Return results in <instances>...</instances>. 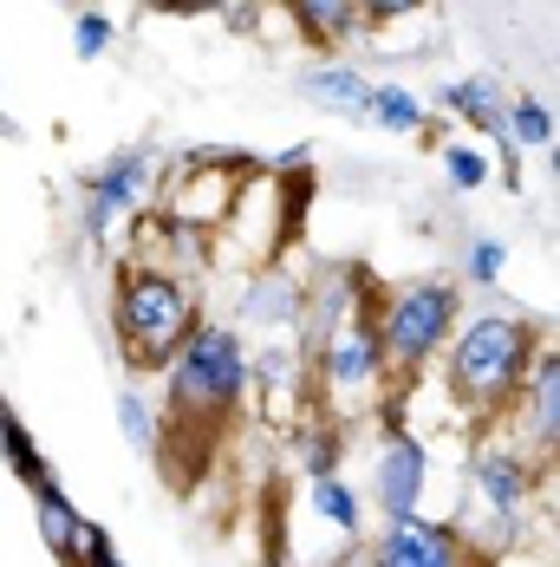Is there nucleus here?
Instances as JSON below:
<instances>
[{
  "label": "nucleus",
  "instance_id": "16",
  "mask_svg": "<svg viewBox=\"0 0 560 567\" xmlns=\"http://www.w3.org/2000/svg\"><path fill=\"white\" fill-rule=\"evenodd\" d=\"M300 92H307V99H320L326 112L365 117V99H372V79H365L359 65H345V59H320V65H307V72H300Z\"/></svg>",
  "mask_w": 560,
  "mask_h": 567
},
{
  "label": "nucleus",
  "instance_id": "20",
  "mask_svg": "<svg viewBox=\"0 0 560 567\" xmlns=\"http://www.w3.org/2000/svg\"><path fill=\"white\" fill-rule=\"evenodd\" d=\"M365 117L378 124V131H397V137H424V131H437V117L431 105L417 99V92H404V85H372V99H365Z\"/></svg>",
  "mask_w": 560,
  "mask_h": 567
},
{
  "label": "nucleus",
  "instance_id": "18",
  "mask_svg": "<svg viewBox=\"0 0 560 567\" xmlns=\"http://www.w3.org/2000/svg\"><path fill=\"white\" fill-rule=\"evenodd\" d=\"M0 463L13 470V483L20 489H33V483H46L53 476V463H46V451H40V437L27 431V417L13 411V398L0 392Z\"/></svg>",
  "mask_w": 560,
  "mask_h": 567
},
{
  "label": "nucleus",
  "instance_id": "21",
  "mask_svg": "<svg viewBox=\"0 0 560 567\" xmlns=\"http://www.w3.org/2000/svg\"><path fill=\"white\" fill-rule=\"evenodd\" d=\"M339 456H345V431H339V417H300V470L307 476H333Z\"/></svg>",
  "mask_w": 560,
  "mask_h": 567
},
{
  "label": "nucleus",
  "instance_id": "27",
  "mask_svg": "<svg viewBox=\"0 0 560 567\" xmlns=\"http://www.w3.org/2000/svg\"><path fill=\"white\" fill-rule=\"evenodd\" d=\"M137 7H151V13H176L183 0H137Z\"/></svg>",
  "mask_w": 560,
  "mask_h": 567
},
{
  "label": "nucleus",
  "instance_id": "15",
  "mask_svg": "<svg viewBox=\"0 0 560 567\" xmlns=\"http://www.w3.org/2000/svg\"><path fill=\"white\" fill-rule=\"evenodd\" d=\"M280 7H287V20L300 27V40L320 47V53H339V47H352L359 33H372L365 13H359V0H280Z\"/></svg>",
  "mask_w": 560,
  "mask_h": 567
},
{
  "label": "nucleus",
  "instance_id": "11",
  "mask_svg": "<svg viewBox=\"0 0 560 567\" xmlns=\"http://www.w3.org/2000/svg\"><path fill=\"white\" fill-rule=\"evenodd\" d=\"M27 496H33V528H40V542H46L53 567H85L92 542H98L105 528H98L92 515H85L79 503H72V496H65V483H59V476L33 483Z\"/></svg>",
  "mask_w": 560,
  "mask_h": 567
},
{
  "label": "nucleus",
  "instance_id": "28",
  "mask_svg": "<svg viewBox=\"0 0 560 567\" xmlns=\"http://www.w3.org/2000/svg\"><path fill=\"white\" fill-rule=\"evenodd\" d=\"M483 567H502V561H496V555H489V561H483Z\"/></svg>",
  "mask_w": 560,
  "mask_h": 567
},
{
  "label": "nucleus",
  "instance_id": "8",
  "mask_svg": "<svg viewBox=\"0 0 560 567\" xmlns=\"http://www.w3.org/2000/svg\"><path fill=\"white\" fill-rule=\"evenodd\" d=\"M431 489V444L404 424V392L378 398V444H372V503L385 522L424 509Z\"/></svg>",
  "mask_w": 560,
  "mask_h": 567
},
{
  "label": "nucleus",
  "instance_id": "12",
  "mask_svg": "<svg viewBox=\"0 0 560 567\" xmlns=\"http://www.w3.org/2000/svg\"><path fill=\"white\" fill-rule=\"evenodd\" d=\"M521 411V451L535 456V463H554V444H560V359L554 346H541L535 352V365H528V385H521V398H515Z\"/></svg>",
  "mask_w": 560,
  "mask_h": 567
},
{
  "label": "nucleus",
  "instance_id": "7",
  "mask_svg": "<svg viewBox=\"0 0 560 567\" xmlns=\"http://www.w3.org/2000/svg\"><path fill=\"white\" fill-rule=\"evenodd\" d=\"M548 470H554V463H535L521 444H483V451H476V463H469V489L483 496V509L496 515V535H476L483 555L502 561L508 542H521L528 509H535V489L548 483Z\"/></svg>",
  "mask_w": 560,
  "mask_h": 567
},
{
  "label": "nucleus",
  "instance_id": "22",
  "mask_svg": "<svg viewBox=\"0 0 560 567\" xmlns=\"http://www.w3.org/2000/svg\"><path fill=\"white\" fill-rule=\"evenodd\" d=\"M444 176L456 196H483L496 183V164L483 157V144H444Z\"/></svg>",
  "mask_w": 560,
  "mask_h": 567
},
{
  "label": "nucleus",
  "instance_id": "9",
  "mask_svg": "<svg viewBox=\"0 0 560 567\" xmlns=\"http://www.w3.org/2000/svg\"><path fill=\"white\" fill-rule=\"evenodd\" d=\"M489 555L476 548V535L463 522H431V515H404L385 522L378 542H365L359 567H483Z\"/></svg>",
  "mask_w": 560,
  "mask_h": 567
},
{
  "label": "nucleus",
  "instance_id": "26",
  "mask_svg": "<svg viewBox=\"0 0 560 567\" xmlns=\"http://www.w3.org/2000/svg\"><path fill=\"white\" fill-rule=\"evenodd\" d=\"M431 0H359V13H365V27H392V20H411V13H424Z\"/></svg>",
  "mask_w": 560,
  "mask_h": 567
},
{
  "label": "nucleus",
  "instance_id": "2",
  "mask_svg": "<svg viewBox=\"0 0 560 567\" xmlns=\"http://www.w3.org/2000/svg\"><path fill=\"white\" fill-rule=\"evenodd\" d=\"M548 346V327L528 313H469L456 320V333L444 346V392L463 417L496 424L502 411H515V398L528 385L535 352Z\"/></svg>",
  "mask_w": 560,
  "mask_h": 567
},
{
  "label": "nucleus",
  "instance_id": "4",
  "mask_svg": "<svg viewBox=\"0 0 560 567\" xmlns=\"http://www.w3.org/2000/svg\"><path fill=\"white\" fill-rule=\"evenodd\" d=\"M456 320H463V293L444 275H417V281H404V287H385L378 340H385V385L392 392H411L444 359Z\"/></svg>",
  "mask_w": 560,
  "mask_h": 567
},
{
  "label": "nucleus",
  "instance_id": "14",
  "mask_svg": "<svg viewBox=\"0 0 560 567\" xmlns=\"http://www.w3.org/2000/svg\"><path fill=\"white\" fill-rule=\"evenodd\" d=\"M300 307H307V287H300V275L293 268H280V261H268V268H248V287H241V320L248 327H300Z\"/></svg>",
  "mask_w": 560,
  "mask_h": 567
},
{
  "label": "nucleus",
  "instance_id": "10",
  "mask_svg": "<svg viewBox=\"0 0 560 567\" xmlns=\"http://www.w3.org/2000/svg\"><path fill=\"white\" fill-rule=\"evenodd\" d=\"M144 189H151V151H112L98 171L85 176V209H79V228L105 248L117 235V223H131L144 209Z\"/></svg>",
  "mask_w": 560,
  "mask_h": 567
},
{
  "label": "nucleus",
  "instance_id": "5",
  "mask_svg": "<svg viewBox=\"0 0 560 567\" xmlns=\"http://www.w3.org/2000/svg\"><path fill=\"white\" fill-rule=\"evenodd\" d=\"M378 313H385V281H372L352 313H339L333 327L313 333V385H320V398H333V404H378L392 392L385 385Z\"/></svg>",
  "mask_w": 560,
  "mask_h": 567
},
{
  "label": "nucleus",
  "instance_id": "25",
  "mask_svg": "<svg viewBox=\"0 0 560 567\" xmlns=\"http://www.w3.org/2000/svg\"><path fill=\"white\" fill-rule=\"evenodd\" d=\"M502 261H508L502 235H476V241H469V255H463V275H469L476 287H496V281H502Z\"/></svg>",
  "mask_w": 560,
  "mask_h": 567
},
{
  "label": "nucleus",
  "instance_id": "23",
  "mask_svg": "<svg viewBox=\"0 0 560 567\" xmlns=\"http://www.w3.org/2000/svg\"><path fill=\"white\" fill-rule=\"evenodd\" d=\"M117 431L131 437V451L157 456V404L137 392V385H124V392H117Z\"/></svg>",
  "mask_w": 560,
  "mask_h": 567
},
{
  "label": "nucleus",
  "instance_id": "19",
  "mask_svg": "<svg viewBox=\"0 0 560 567\" xmlns=\"http://www.w3.org/2000/svg\"><path fill=\"white\" fill-rule=\"evenodd\" d=\"M307 509L320 515L333 535H345V542H359L365 535V496L345 483V476H307Z\"/></svg>",
  "mask_w": 560,
  "mask_h": 567
},
{
  "label": "nucleus",
  "instance_id": "1",
  "mask_svg": "<svg viewBox=\"0 0 560 567\" xmlns=\"http://www.w3.org/2000/svg\"><path fill=\"white\" fill-rule=\"evenodd\" d=\"M248 346L222 320H196V333L183 340V352L164 365V404H157V463L164 483L189 489L216 451H222L228 424L248 404Z\"/></svg>",
  "mask_w": 560,
  "mask_h": 567
},
{
  "label": "nucleus",
  "instance_id": "6",
  "mask_svg": "<svg viewBox=\"0 0 560 567\" xmlns=\"http://www.w3.org/2000/svg\"><path fill=\"white\" fill-rule=\"evenodd\" d=\"M255 151H235V144H203V151H183L157 183V209L176 228H196V235H216L235 209V189L255 176Z\"/></svg>",
  "mask_w": 560,
  "mask_h": 567
},
{
  "label": "nucleus",
  "instance_id": "3",
  "mask_svg": "<svg viewBox=\"0 0 560 567\" xmlns=\"http://www.w3.org/2000/svg\"><path fill=\"white\" fill-rule=\"evenodd\" d=\"M203 307L196 287L176 268H151V261H117L112 275V340L124 352V365L137 379H164V365L183 352V340L196 333Z\"/></svg>",
  "mask_w": 560,
  "mask_h": 567
},
{
  "label": "nucleus",
  "instance_id": "13",
  "mask_svg": "<svg viewBox=\"0 0 560 567\" xmlns=\"http://www.w3.org/2000/svg\"><path fill=\"white\" fill-rule=\"evenodd\" d=\"M437 105H449V112L463 117L469 131H483V137H496V151H502V171H508V183L521 176V157L508 151V137H502V85H496L489 72H469V79H449L444 92H437Z\"/></svg>",
  "mask_w": 560,
  "mask_h": 567
},
{
  "label": "nucleus",
  "instance_id": "24",
  "mask_svg": "<svg viewBox=\"0 0 560 567\" xmlns=\"http://www.w3.org/2000/svg\"><path fill=\"white\" fill-rule=\"evenodd\" d=\"M117 40V20L112 13H98V7H79L72 13V53L79 59H105Z\"/></svg>",
  "mask_w": 560,
  "mask_h": 567
},
{
  "label": "nucleus",
  "instance_id": "17",
  "mask_svg": "<svg viewBox=\"0 0 560 567\" xmlns=\"http://www.w3.org/2000/svg\"><path fill=\"white\" fill-rule=\"evenodd\" d=\"M502 137H508L515 157H541V151H554V105L535 99V92L502 99Z\"/></svg>",
  "mask_w": 560,
  "mask_h": 567
}]
</instances>
